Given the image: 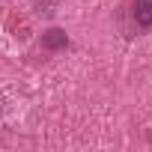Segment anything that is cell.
<instances>
[{
  "mask_svg": "<svg viewBox=\"0 0 152 152\" xmlns=\"http://www.w3.org/2000/svg\"><path fill=\"white\" fill-rule=\"evenodd\" d=\"M125 36H143V33H152V0H128V9H125Z\"/></svg>",
  "mask_w": 152,
  "mask_h": 152,
  "instance_id": "6da1fadb",
  "label": "cell"
},
{
  "mask_svg": "<svg viewBox=\"0 0 152 152\" xmlns=\"http://www.w3.org/2000/svg\"><path fill=\"white\" fill-rule=\"evenodd\" d=\"M39 45L45 48V51H66L69 45H72V39H69V33L63 30V27H48L45 33H42V39H39Z\"/></svg>",
  "mask_w": 152,
  "mask_h": 152,
  "instance_id": "7a4b0ae2",
  "label": "cell"
}]
</instances>
